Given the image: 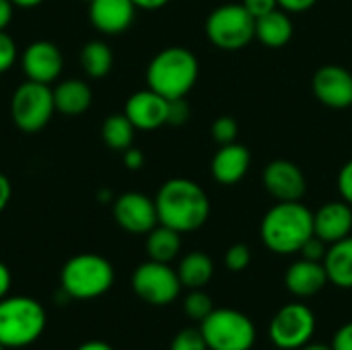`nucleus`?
Returning a JSON list of instances; mask_svg holds the SVG:
<instances>
[{"label": "nucleus", "instance_id": "nucleus-1", "mask_svg": "<svg viewBox=\"0 0 352 350\" xmlns=\"http://www.w3.org/2000/svg\"><path fill=\"white\" fill-rule=\"evenodd\" d=\"M159 223L177 233H192L204 227L210 217V200L200 184L188 177L167 179L155 196Z\"/></svg>", "mask_w": 352, "mask_h": 350}, {"label": "nucleus", "instance_id": "nucleus-2", "mask_svg": "<svg viewBox=\"0 0 352 350\" xmlns=\"http://www.w3.org/2000/svg\"><path fill=\"white\" fill-rule=\"evenodd\" d=\"M260 237L274 254H299L305 241L314 237V212L301 200L276 202L262 219Z\"/></svg>", "mask_w": 352, "mask_h": 350}, {"label": "nucleus", "instance_id": "nucleus-3", "mask_svg": "<svg viewBox=\"0 0 352 350\" xmlns=\"http://www.w3.org/2000/svg\"><path fill=\"white\" fill-rule=\"evenodd\" d=\"M200 74L198 58L192 50L182 45H171L153 56L146 68V85L165 99L186 97Z\"/></svg>", "mask_w": 352, "mask_h": 350}, {"label": "nucleus", "instance_id": "nucleus-4", "mask_svg": "<svg viewBox=\"0 0 352 350\" xmlns=\"http://www.w3.org/2000/svg\"><path fill=\"white\" fill-rule=\"evenodd\" d=\"M45 309L31 297L0 299V344L6 349H25L45 330Z\"/></svg>", "mask_w": 352, "mask_h": 350}, {"label": "nucleus", "instance_id": "nucleus-5", "mask_svg": "<svg viewBox=\"0 0 352 350\" xmlns=\"http://www.w3.org/2000/svg\"><path fill=\"white\" fill-rule=\"evenodd\" d=\"M116 281L113 266L109 260L97 254H78L70 258L60 272L62 291L80 301L97 299L105 295Z\"/></svg>", "mask_w": 352, "mask_h": 350}, {"label": "nucleus", "instance_id": "nucleus-6", "mask_svg": "<svg viewBox=\"0 0 352 350\" xmlns=\"http://www.w3.org/2000/svg\"><path fill=\"white\" fill-rule=\"evenodd\" d=\"M204 31L214 47L237 52L256 39V19L243 4H223L208 14Z\"/></svg>", "mask_w": 352, "mask_h": 350}, {"label": "nucleus", "instance_id": "nucleus-7", "mask_svg": "<svg viewBox=\"0 0 352 350\" xmlns=\"http://www.w3.org/2000/svg\"><path fill=\"white\" fill-rule=\"evenodd\" d=\"M200 332L208 350H252L256 344L254 322L235 309H212V314L202 320Z\"/></svg>", "mask_w": 352, "mask_h": 350}, {"label": "nucleus", "instance_id": "nucleus-8", "mask_svg": "<svg viewBox=\"0 0 352 350\" xmlns=\"http://www.w3.org/2000/svg\"><path fill=\"white\" fill-rule=\"evenodd\" d=\"M54 111H56V103H54V91L50 89V85L27 78L12 93V99H10L12 122L16 124L19 130L27 134L39 132L41 128H45Z\"/></svg>", "mask_w": 352, "mask_h": 350}, {"label": "nucleus", "instance_id": "nucleus-9", "mask_svg": "<svg viewBox=\"0 0 352 350\" xmlns=\"http://www.w3.org/2000/svg\"><path fill=\"white\" fill-rule=\"evenodd\" d=\"M132 289L142 301L151 305H169L177 299L182 291V281L177 276V270H173L169 264L148 260L134 270Z\"/></svg>", "mask_w": 352, "mask_h": 350}, {"label": "nucleus", "instance_id": "nucleus-10", "mask_svg": "<svg viewBox=\"0 0 352 350\" xmlns=\"http://www.w3.org/2000/svg\"><path fill=\"white\" fill-rule=\"evenodd\" d=\"M270 340L283 350H299L316 334V316L303 303H289L270 322Z\"/></svg>", "mask_w": 352, "mask_h": 350}, {"label": "nucleus", "instance_id": "nucleus-11", "mask_svg": "<svg viewBox=\"0 0 352 350\" xmlns=\"http://www.w3.org/2000/svg\"><path fill=\"white\" fill-rule=\"evenodd\" d=\"M113 219L132 235H146L159 225L155 200L142 192H126L118 196L113 200Z\"/></svg>", "mask_w": 352, "mask_h": 350}, {"label": "nucleus", "instance_id": "nucleus-12", "mask_svg": "<svg viewBox=\"0 0 352 350\" xmlns=\"http://www.w3.org/2000/svg\"><path fill=\"white\" fill-rule=\"evenodd\" d=\"M316 99L330 109H349L352 105V72L340 64H326L311 78Z\"/></svg>", "mask_w": 352, "mask_h": 350}, {"label": "nucleus", "instance_id": "nucleus-13", "mask_svg": "<svg viewBox=\"0 0 352 350\" xmlns=\"http://www.w3.org/2000/svg\"><path fill=\"white\" fill-rule=\"evenodd\" d=\"M266 192L278 202H297L307 192V179L301 167L287 159L270 161L262 171Z\"/></svg>", "mask_w": 352, "mask_h": 350}, {"label": "nucleus", "instance_id": "nucleus-14", "mask_svg": "<svg viewBox=\"0 0 352 350\" xmlns=\"http://www.w3.org/2000/svg\"><path fill=\"white\" fill-rule=\"evenodd\" d=\"M21 66L29 80L50 85L60 76L64 58L56 43L39 39L25 47V52L21 56Z\"/></svg>", "mask_w": 352, "mask_h": 350}, {"label": "nucleus", "instance_id": "nucleus-15", "mask_svg": "<svg viewBox=\"0 0 352 350\" xmlns=\"http://www.w3.org/2000/svg\"><path fill=\"white\" fill-rule=\"evenodd\" d=\"M167 107L169 99L155 93L153 89H144L128 97L124 113L136 130H157L167 124Z\"/></svg>", "mask_w": 352, "mask_h": 350}, {"label": "nucleus", "instance_id": "nucleus-16", "mask_svg": "<svg viewBox=\"0 0 352 350\" xmlns=\"http://www.w3.org/2000/svg\"><path fill=\"white\" fill-rule=\"evenodd\" d=\"M136 6L132 0H93L89 2L91 25L105 35H120L134 23Z\"/></svg>", "mask_w": 352, "mask_h": 350}, {"label": "nucleus", "instance_id": "nucleus-17", "mask_svg": "<svg viewBox=\"0 0 352 350\" xmlns=\"http://www.w3.org/2000/svg\"><path fill=\"white\" fill-rule=\"evenodd\" d=\"M250 165H252L250 149L235 140L231 144H223L214 153L212 163H210V173L217 184L235 186L245 177V173L250 171Z\"/></svg>", "mask_w": 352, "mask_h": 350}, {"label": "nucleus", "instance_id": "nucleus-18", "mask_svg": "<svg viewBox=\"0 0 352 350\" xmlns=\"http://www.w3.org/2000/svg\"><path fill=\"white\" fill-rule=\"evenodd\" d=\"M352 233V206L344 200L326 202L314 212V235L322 241L336 243Z\"/></svg>", "mask_w": 352, "mask_h": 350}, {"label": "nucleus", "instance_id": "nucleus-19", "mask_svg": "<svg viewBox=\"0 0 352 350\" xmlns=\"http://www.w3.org/2000/svg\"><path fill=\"white\" fill-rule=\"evenodd\" d=\"M328 274L324 268V262H311V260H297L289 266L285 274V285L287 289L301 299L318 295L326 285H328Z\"/></svg>", "mask_w": 352, "mask_h": 350}, {"label": "nucleus", "instance_id": "nucleus-20", "mask_svg": "<svg viewBox=\"0 0 352 350\" xmlns=\"http://www.w3.org/2000/svg\"><path fill=\"white\" fill-rule=\"evenodd\" d=\"M295 33L293 21L287 10L274 8L256 19V39L266 47H283Z\"/></svg>", "mask_w": 352, "mask_h": 350}, {"label": "nucleus", "instance_id": "nucleus-21", "mask_svg": "<svg viewBox=\"0 0 352 350\" xmlns=\"http://www.w3.org/2000/svg\"><path fill=\"white\" fill-rule=\"evenodd\" d=\"M91 101H93V91L80 78L62 80L54 89L56 111H60L64 116H80V113H85L89 109Z\"/></svg>", "mask_w": 352, "mask_h": 350}, {"label": "nucleus", "instance_id": "nucleus-22", "mask_svg": "<svg viewBox=\"0 0 352 350\" xmlns=\"http://www.w3.org/2000/svg\"><path fill=\"white\" fill-rule=\"evenodd\" d=\"M324 268L332 285L340 289H352V235L328 245Z\"/></svg>", "mask_w": 352, "mask_h": 350}, {"label": "nucleus", "instance_id": "nucleus-23", "mask_svg": "<svg viewBox=\"0 0 352 350\" xmlns=\"http://www.w3.org/2000/svg\"><path fill=\"white\" fill-rule=\"evenodd\" d=\"M214 274V264L208 254L204 252H190L182 258L177 266V276L182 281V287L188 289H202L210 283Z\"/></svg>", "mask_w": 352, "mask_h": 350}, {"label": "nucleus", "instance_id": "nucleus-24", "mask_svg": "<svg viewBox=\"0 0 352 350\" xmlns=\"http://www.w3.org/2000/svg\"><path fill=\"white\" fill-rule=\"evenodd\" d=\"M146 235H148L146 237V254H148V260L171 264L177 258V254L182 250V233H177L175 229L165 227V225L159 223Z\"/></svg>", "mask_w": 352, "mask_h": 350}, {"label": "nucleus", "instance_id": "nucleus-25", "mask_svg": "<svg viewBox=\"0 0 352 350\" xmlns=\"http://www.w3.org/2000/svg\"><path fill=\"white\" fill-rule=\"evenodd\" d=\"M134 124L128 120L126 113H111L105 118L103 126H101V136L103 142L111 149V151H126L132 146L134 142Z\"/></svg>", "mask_w": 352, "mask_h": 350}, {"label": "nucleus", "instance_id": "nucleus-26", "mask_svg": "<svg viewBox=\"0 0 352 350\" xmlns=\"http://www.w3.org/2000/svg\"><path fill=\"white\" fill-rule=\"evenodd\" d=\"M80 64L85 68V72L93 78H103L105 74H109L111 66H113V54L111 47L105 41L93 39L89 41L82 50H80Z\"/></svg>", "mask_w": 352, "mask_h": 350}, {"label": "nucleus", "instance_id": "nucleus-27", "mask_svg": "<svg viewBox=\"0 0 352 350\" xmlns=\"http://www.w3.org/2000/svg\"><path fill=\"white\" fill-rule=\"evenodd\" d=\"M212 309H214L212 307V299L204 291H200V289H192V293L184 299V311H186V316L192 318V320H196V322L206 320L212 314Z\"/></svg>", "mask_w": 352, "mask_h": 350}, {"label": "nucleus", "instance_id": "nucleus-28", "mask_svg": "<svg viewBox=\"0 0 352 350\" xmlns=\"http://www.w3.org/2000/svg\"><path fill=\"white\" fill-rule=\"evenodd\" d=\"M210 134L214 138V142L219 146L223 144H231L237 140V134H239V124L235 122V118L231 116H221L212 122V128H210Z\"/></svg>", "mask_w": 352, "mask_h": 350}, {"label": "nucleus", "instance_id": "nucleus-29", "mask_svg": "<svg viewBox=\"0 0 352 350\" xmlns=\"http://www.w3.org/2000/svg\"><path fill=\"white\" fill-rule=\"evenodd\" d=\"M169 350H208V344H206L200 328L198 330L196 328H186L173 338Z\"/></svg>", "mask_w": 352, "mask_h": 350}, {"label": "nucleus", "instance_id": "nucleus-30", "mask_svg": "<svg viewBox=\"0 0 352 350\" xmlns=\"http://www.w3.org/2000/svg\"><path fill=\"white\" fill-rule=\"evenodd\" d=\"M252 262V252L245 243H235L227 250L225 254V264L231 272H241L250 266Z\"/></svg>", "mask_w": 352, "mask_h": 350}, {"label": "nucleus", "instance_id": "nucleus-31", "mask_svg": "<svg viewBox=\"0 0 352 350\" xmlns=\"http://www.w3.org/2000/svg\"><path fill=\"white\" fill-rule=\"evenodd\" d=\"M16 43L14 39L6 33V31H0V74L10 70L14 60H16Z\"/></svg>", "mask_w": 352, "mask_h": 350}, {"label": "nucleus", "instance_id": "nucleus-32", "mask_svg": "<svg viewBox=\"0 0 352 350\" xmlns=\"http://www.w3.org/2000/svg\"><path fill=\"white\" fill-rule=\"evenodd\" d=\"M190 120V105L186 97L182 99H171L167 107V124L171 126H184Z\"/></svg>", "mask_w": 352, "mask_h": 350}, {"label": "nucleus", "instance_id": "nucleus-33", "mask_svg": "<svg viewBox=\"0 0 352 350\" xmlns=\"http://www.w3.org/2000/svg\"><path fill=\"white\" fill-rule=\"evenodd\" d=\"M305 260H311V262H324V258H326V254H328V243L326 241H322L318 235H314V237H309L307 241H305V245L301 248V252H299Z\"/></svg>", "mask_w": 352, "mask_h": 350}, {"label": "nucleus", "instance_id": "nucleus-34", "mask_svg": "<svg viewBox=\"0 0 352 350\" xmlns=\"http://www.w3.org/2000/svg\"><path fill=\"white\" fill-rule=\"evenodd\" d=\"M336 186H338L340 198H342L344 202H349L352 206V159L351 161H346V163L340 167Z\"/></svg>", "mask_w": 352, "mask_h": 350}, {"label": "nucleus", "instance_id": "nucleus-35", "mask_svg": "<svg viewBox=\"0 0 352 350\" xmlns=\"http://www.w3.org/2000/svg\"><path fill=\"white\" fill-rule=\"evenodd\" d=\"M241 4L250 10V14L254 19H258V17H262V14L274 10V8H278V0H243Z\"/></svg>", "mask_w": 352, "mask_h": 350}, {"label": "nucleus", "instance_id": "nucleus-36", "mask_svg": "<svg viewBox=\"0 0 352 350\" xmlns=\"http://www.w3.org/2000/svg\"><path fill=\"white\" fill-rule=\"evenodd\" d=\"M332 350H352V322L344 324L332 338Z\"/></svg>", "mask_w": 352, "mask_h": 350}, {"label": "nucleus", "instance_id": "nucleus-37", "mask_svg": "<svg viewBox=\"0 0 352 350\" xmlns=\"http://www.w3.org/2000/svg\"><path fill=\"white\" fill-rule=\"evenodd\" d=\"M124 165H126L130 171L142 169V165H144V155H142V151H140V149H134V146L126 149V151H124Z\"/></svg>", "mask_w": 352, "mask_h": 350}, {"label": "nucleus", "instance_id": "nucleus-38", "mask_svg": "<svg viewBox=\"0 0 352 350\" xmlns=\"http://www.w3.org/2000/svg\"><path fill=\"white\" fill-rule=\"evenodd\" d=\"M318 4V0H278V8L287 10V12H305L309 8H314Z\"/></svg>", "mask_w": 352, "mask_h": 350}, {"label": "nucleus", "instance_id": "nucleus-39", "mask_svg": "<svg viewBox=\"0 0 352 350\" xmlns=\"http://www.w3.org/2000/svg\"><path fill=\"white\" fill-rule=\"evenodd\" d=\"M10 285H12V276H10V270L6 268V264H2V262H0V299L8 297Z\"/></svg>", "mask_w": 352, "mask_h": 350}, {"label": "nucleus", "instance_id": "nucleus-40", "mask_svg": "<svg viewBox=\"0 0 352 350\" xmlns=\"http://www.w3.org/2000/svg\"><path fill=\"white\" fill-rule=\"evenodd\" d=\"M10 196H12V186H10V182H8V177L0 173V212L6 208Z\"/></svg>", "mask_w": 352, "mask_h": 350}, {"label": "nucleus", "instance_id": "nucleus-41", "mask_svg": "<svg viewBox=\"0 0 352 350\" xmlns=\"http://www.w3.org/2000/svg\"><path fill=\"white\" fill-rule=\"evenodd\" d=\"M12 8L14 4L10 0H0V31H4L12 19Z\"/></svg>", "mask_w": 352, "mask_h": 350}, {"label": "nucleus", "instance_id": "nucleus-42", "mask_svg": "<svg viewBox=\"0 0 352 350\" xmlns=\"http://www.w3.org/2000/svg\"><path fill=\"white\" fill-rule=\"evenodd\" d=\"M136 8H142V10H159L163 6H167L171 0H132Z\"/></svg>", "mask_w": 352, "mask_h": 350}, {"label": "nucleus", "instance_id": "nucleus-43", "mask_svg": "<svg viewBox=\"0 0 352 350\" xmlns=\"http://www.w3.org/2000/svg\"><path fill=\"white\" fill-rule=\"evenodd\" d=\"M76 350H113L107 342H101V340H89L85 344H80Z\"/></svg>", "mask_w": 352, "mask_h": 350}, {"label": "nucleus", "instance_id": "nucleus-44", "mask_svg": "<svg viewBox=\"0 0 352 350\" xmlns=\"http://www.w3.org/2000/svg\"><path fill=\"white\" fill-rule=\"evenodd\" d=\"M14 6H21V8H33V6H39L43 0H10Z\"/></svg>", "mask_w": 352, "mask_h": 350}, {"label": "nucleus", "instance_id": "nucleus-45", "mask_svg": "<svg viewBox=\"0 0 352 350\" xmlns=\"http://www.w3.org/2000/svg\"><path fill=\"white\" fill-rule=\"evenodd\" d=\"M299 350H332V347H326V344H314V342H307L305 347H301Z\"/></svg>", "mask_w": 352, "mask_h": 350}, {"label": "nucleus", "instance_id": "nucleus-46", "mask_svg": "<svg viewBox=\"0 0 352 350\" xmlns=\"http://www.w3.org/2000/svg\"><path fill=\"white\" fill-rule=\"evenodd\" d=\"M0 350H6V347H4V344H0Z\"/></svg>", "mask_w": 352, "mask_h": 350}, {"label": "nucleus", "instance_id": "nucleus-47", "mask_svg": "<svg viewBox=\"0 0 352 350\" xmlns=\"http://www.w3.org/2000/svg\"><path fill=\"white\" fill-rule=\"evenodd\" d=\"M82 2H93V0H82Z\"/></svg>", "mask_w": 352, "mask_h": 350}]
</instances>
